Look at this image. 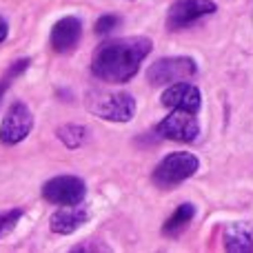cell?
<instances>
[{"mask_svg":"<svg viewBox=\"0 0 253 253\" xmlns=\"http://www.w3.org/2000/svg\"><path fill=\"white\" fill-rule=\"evenodd\" d=\"M153 42L144 36L109 40L93 51L91 74L102 83L123 84L138 74L142 60L151 53Z\"/></svg>","mask_w":253,"mask_h":253,"instance_id":"1","label":"cell"},{"mask_svg":"<svg viewBox=\"0 0 253 253\" xmlns=\"http://www.w3.org/2000/svg\"><path fill=\"white\" fill-rule=\"evenodd\" d=\"M87 109L109 123H129L135 114V98L126 91H89Z\"/></svg>","mask_w":253,"mask_h":253,"instance_id":"2","label":"cell"},{"mask_svg":"<svg viewBox=\"0 0 253 253\" xmlns=\"http://www.w3.org/2000/svg\"><path fill=\"white\" fill-rule=\"evenodd\" d=\"M200 160L189 151H173L169 156H165L156 165L151 173V180L156 182V187L160 189H171L175 184L189 180L191 175H196Z\"/></svg>","mask_w":253,"mask_h":253,"instance_id":"3","label":"cell"},{"mask_svg":"<svg viewBox=\"0 0 253 253\" xmlns=\"http://www.w3.org/2000/svg\"><path fill=\"white\" fill-rule=\"evenodd\" d=\"M198 74V65L193 58L189 56H167L156 60L151 67L147 69V80L156 87L162 84H175V83H184L191 80Z\"/></svg>","mask_w":253,"mask_h":253,"instance_id":"4","label":"cell"},{"mask_svg":"<svg viewBox=\"0 0 253 253\" xmlns=\"http://www.w3.org/2000/svg\"><path fill=\"white\" fill-rule=\"evenodd\" d=\"M42 198L58 207L83 205L87 198V184L76 175H58L42 184Z\"/></svg>","mask_w":253,"mask_h":253,"instance_id":"5","label":"cell"},{"mask_svg":"<svg viewBox=\"0 0 253 253\" xmlns=\"http://www.w3.org/2000/svg\"><path fill=\"white\" fill-rule=\"evenodd\" d=\"M31 129H34V114L22 100H16L11 102L0 125V142L4 147H13L22 142L31 133Z\"/></svg>","mask_w":253,"mask_h":253,"instance_id":"6","label":"cell"},{"mask_svg":"<svg viewBox=\"0 0 253 253\" xmlns=\"http://www.w3.org/2000/svg\"><path fill=\"white\" fill-rule=\"evenodd\" d=\"M218 11L213 0H175L167 11V29L180 31Z\"/></svg>","mask_w":253,"mask_h":253,"instance_id":"7","label":"cell"},{"mask_svg":"<svg viewBox=\"0 0 253 253\" xmlns=\"http://www.w3.org/2000/svg\"><path fill=\"white\" fill-rule=\"evenodd\" d=\"M156 133L167 140H175V142H193L200 135V125L196 120V114L173 109L167 118L158 123Z\"/></svg>","mask_w":253,"mask_h":253,"instance_id":"8","label":"cell"},{"mask_svg":"<svg viewBox=\"0 0 253 253\" xmlns=\"http://www.w3.org/2000/svg\"><path fill=\"white\" fill-rule=\"evenodd\" d=\"M160 102L169 109H180V111H189V114H198L202 105V96L200 89L191 83H175L162 91Z\"/></svg>","mask_w":253,"mask_h":253,"instance_id":"9","label":"cell"},{"mask_svg":"<svg viewBox=\"0 0 253 253\" xmlns=\"http://www.w3.org/2000/svg\"><path fill=\"white\" fill-rule=\"evenodd\" d=\"M80 36H83V22H80V18L67 16V18H60L53 25L49 42H51L53 51L67 53L80 42Z\"/></svg>","mask_w":253,"mask_h":253,"instance_id":"10","label":"cell"},{"mask_svg":"<svg viewBox=\"0 0 253 253\" xmlns=\"http://www.w3.org/2000/svg\"><path fill=\"white\" fill-rule=\"evenodd\" d=\"M89 220V211L80 205L71 207H60L56 213L49 218V227L56 236H71L76 233L84 222Z\"/></svg>","mask_w":253,"mask_h":253,"instance_id":"11","label":"cell"},{"mask_svg":"<svg viewBox=\"0 0 253 253\" xmlns=\"http://www.w3.org/2000/svg\"><path fill=\"white\" fill-rule=\"evenodd\" d=\"M224 249L231 253H249L253 251V229L247 222H231L224 229Z\"/></svg>","mask_w":253,"mask_h":253,"instance_id":"12","label":"cell"},{"mask_svg":"<svg viewBox=\"0 0 253 253\" xmlns=\"http://www.w3.org/2000/svg\"><path fill=\"white\" fill-rule=\"evenodd\" d=\"M193 215H196V207L189 205V202H184V205H180L178 209L171 213V218L165 222V227H162V233L169 238L178 236L180 231H184L187 229V224H191Z\"/></svg>","mask_w":253,"mask_h":253,"instance_id":"13","label":"cell"},{"mask_svg":"<svg viewBox=\"0 0 253 253\" xmlns=\"http://www.w3.org/2000/svg\"><path fill=\"white\" fill-rule=\"evenodd\" d=\"M58 140L69 149H78L87 140V129L80 125H65L58 129Z\"/></svg>","mask_w":253,"mask_h":253,"instance_id":"14","label":"cell"},{"mask_svg":"<svg viewBox=\"0 0 253 253\" xmlns=\"http://www.w3.org/2000/svg\"><path fill=\"white\" fill-rule=\"evenodd\" d=\"M22 218V211L20 209H11V211H2L0 213V238L9 236V233L16 229L18 220Z\"/></svg>","mask_w":253,"mask_h":253,"instance_id":"15","label":"cell"},{"mask_svg":"<svg viewBox=\"0 0 253 253\" xmlns=\"http://www.w3.org/2000/svg\"><path fill=\"white\" fill-rule=\"evenodd\" d=\"M118 25H120V18L114 16V13L100 16L96 20V34H111V31H114Z\"/></svg>","mask_w":253,"mask_h":253,"instance_id":"16","label":"cell"},{"mask_svg":"<svg viewBox=\"0 0 253 253\" xmlns=\"http://www.w3.org/2000/svg\"><path fill=\"white\" fill-rule=\"evenodd\" d=\"M93 249H98V251H105L107 247H102V245H98V247H91V245H83V247H74V251H93Z\"/></svg>","mask_w":253,"mask_h":253,"instance_id":"17","label":"cell"},{"mask_svg":"<svg viewBox=\"0 0 253 253\" xmlns=\"http://www.w3.org/2000/svg\"><path fill=\"white\" fill-rule=\"evenodd\" d=\"M7 34H9V27H7V22H4V20H0V44L4 42V38H7Z\"/></svg>","mask_w":253,"mask_h":253,"instance_id":"18","label":"cell"}]
</instances>
